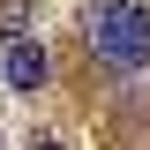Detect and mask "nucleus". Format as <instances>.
I'll list each match as a JSON object with an SVG mask.
<instances>
[{
  "label": "nucleus",
  "mask_w": 150,
  "mask_h": 150,
  "mask_svg": "<svg viewBox=\"0 0 150 150\" xmlns=\"http://www.w3.org/2000/svg\"><path fill=\"white\" fill-rule=\"evenodd\" d=\"M83 38H90V53L105 60V68H120V75L150 68V8L143 0H90Z\"/></svg>",
  "instance_id": "1"
},
{
  "label": "nucleus",
  "mask_w": 150,
  "mask_h": 150,
  "mask_svg": "<svg viewBox=\"0 0 150 150\" xmlns=\"http://www.w3.org/2000/svg\"><path fill=\"white\" fill-rule=\"evenodd\" d=\"M0 75H8V90H38V83H45V45H38L30 30L0 38Z\"/></svg>",
  "instance_id": "2"
},
{
  "label": "nucleus",
  "mask_w": 150,
  "mask_h": 150,
  "mask_svg": "<svg viewBox=\"0 0 150 150\" xmlns=\"http://www.w3.org/2000/svg\"><path fill=\"white\" fill-rule=\"evenodd\" d=\"M30 150H60V143H53V135H38V143H30Z\"/></svg>",
  "instance_id": "3"
}]
</instances>
